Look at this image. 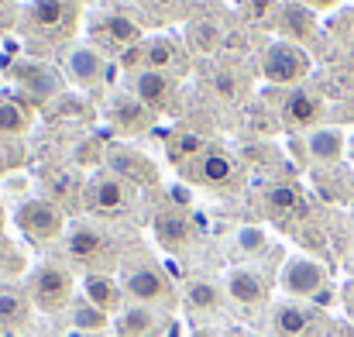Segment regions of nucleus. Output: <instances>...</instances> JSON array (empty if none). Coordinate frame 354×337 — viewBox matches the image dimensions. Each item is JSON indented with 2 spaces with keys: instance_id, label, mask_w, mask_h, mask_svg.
<instances>
[{
  "instance_id": "obj_11",
  "label": "nucleus",
  "mask_w": 354,
  "mask_h": 337,
  "mask_svg": "<svg viewBox=\"0 0 354 337\" xmlns=\"http://www.w3.org/2000/svg\"><path fill=\"white\" fill-rule=\"evenodd\" d=\"M224 293L227 300L241 307V310H261L272 296V282L261 268L254 265H234L227 275H224Z\"/></svg>"
},
{
  "instance_id": "obj_26",
  "label": "nucleus",
  "mask_w": 354,
  "mask_h": 337,
  "mask_svg": "<svg viewBox=\"0 0 354 337\" xmlns=\"http://www.w3.org/2000/svg\"><path fill=\"white\" fill-rule=\"evenodd\" d=\"M66 313H69V324H73L76 331H83V334H100V331L111 327V317H107L104 310H97V307H93L90 300H83V296L73 300Z\"/></svg>"
},
{
  "instance_id": "obj_3",
  "label": "nucleus",
  "mask_w": 354,
  "mask_h": 337,
  "mask_svg": "<svg viewBox=\"0 0 354 337\" xmlns=\"http://www.w3.org/2000/svg\"><path fill=\"white\" fill-rule=\"evenodd\" d=\"M24 293H28V300H31L35 310H41V313H62L76 300L73 268L66 262H38L28 272V279H24Z\"/></svg>"
},
{
  "instance_id": "obj_16",
  "label": "nucleus",
  "mask_w": 354,
  "mask_h": 337,
  "mask_svg": "<svg viewBox=\"0 0 354 337\" xmlns=\"http://www.w3.org/2000/svg\"><path fill=\"white\" fill-rule=\"evenodd\" d=\"M320 324V310L303 300H282L268 313V327L275 337H306Z\"/></svg>"
},
{
  "instance_id": "obj_21",
  "label": "nucleus",
  "mask_w": 354,
  "mask_h": 337,
  "mask_svg": "<svg viewBox=\"0 0 354 337\" xmlns=\"http://www.w3.org/2000/svg\"><path fill=\"white\" fill-rule=\"evenodd\" d=\"M324 97L313 93V90H292L286 100H282V120L289 127H299V131H313L320 127L324 120Z\"/></svg>"
},
{
  "instance_id": "obj_2",
  "label": "nucleus",
  "mask_w": 354,
  "mask_h": 337,
  "mask_svg": "<svg viewBox=\"0 0 354 337\" xmlns=\"http://www.w3.org/2000/svg\"><path fill=\"white\" fill-rule=\"evenodd\" d=\"M120 289L127 296V303H141V307H155L172 313L179 307V289L169 279V272L145 258V255H131L120 262Z\"/></svg>"
},
{
  "instance_id": "obj_25",
  "label": "nucleus",
  "mask_w": 354,
  "mask_h": 337,
  "mask_svg": "<svg viewBox=\"0 0 354 337\" xmlns=\"http://www.w3.org/2000/svg\"><path fill=\"white\" fill-rule=\"evenodd\" d=\"M265 207H268V217H272V221L286 224V221H292V217L303 210V197H299L296 186L275 183V186H268V193H265Z\"/></svg>"
},
{
  "instance_id": "obj_13",
  "label": "nucleus",
  "mask_w": 354,
  "mask_h": 337,
  "mask_svg": "<svg viewBox=\"0 0 354 337\" xmlns=\"http://www.w3.org/2000/svg\"><path fill=\"white\" fill-rule=\"evenodd\" d=\"M131 97H138L155 117L172 111L176 107V76L158 73V69H138V73H131Z\"/></svg>"
},
{
  "instance_id": "obj_6",
  "label": "nucleus",
  "mask_w": 354,
  "mask_h": 337,
  "mask_svg": "<svg viewBox=\"0 0 354 337\" xmlns=\"http://www.w3.org/2000/svg\"><path fill=\"white\" fill-rule=\"evenodd\" d=\"M310 66L313 62H310L306 48H299L289 38L272 42L265 48V55H261V76L268 83H275V86H296V83H303L310 76Z\"/></svg>"
},
{
  "instance_id": "obj_30",
  "label": "nucleus",
  "mask_w": 354,
  "mask_h": 337,
  "mask_svg": "<svg viewBox=\"0 0 354 337\" xmlns=\"http://www.w3.org/2000/svg\"><path fill=\"white\" fill-rule=\"evenodd\" d=\"M279 21L292 28V42L296 38H306L313 31V14H310L306 3L303 7H279Z\"/></svg>"
},
{
  "instance_id": "obj_20",
  "label": "nucleus",
  "mask_w": 354,
  "mask_h": 337,
  "mask_svg": "<svg viewBox=\"0 0 354 337\" xmlns=\"http://www.w3.org/2000/svg\"><path fill=\"white\" fill-rule=\"evenodd\" d=\"M107 69H111V66L104 62V55H100L97 45H76V48H69V55H66V76H69L76 86H97L100 80L111 76Z\"/></svg>"
},
{
  "instance_id": "obj_35",
  "label": "nucleus",
  "mask_w": 354,
  "mask_h": 337,
  "mask_svg": "<svg viewBox=\"0 0 354 337\" xmlns=\"http://www.w3.org/2000/svg\"><path fill=\"white\" fill-rule=\"evenodd\" d=\"M221 337H261V334H251V331H227V334Z\"/></svg>"
},
{
  "instance_id": "obj_9",
  "label": "nucleus",
  "mask_w": 354,
  "mask_h": 337,
  "mask_svg": "<svg viewBox=\"0 0 354 337\" xmlns=\"http://www.w3.org/2000/svg\"><path fill=\"white\" fill-rule=\"evenodd\" d=\"M279 289L289 296V300H317L324 289H327V268L317 262V258H306V255H296L282 265L279 272Z\"/></svg>"
},
{
  "instance_id": "obj_14",
  "label": "nucleus",
  "mask_w": 354,
  "mask_h": 337,
  "mask_svg": "<svg viewBox=\"0 0 354 337\" xmlns=\"http://www.w3.org/2000/svg\"><path fill=\"white\" fill-rule=\"evenodd\" d=\"M169 327H172V313L155 310V307H141V303H127L114 317L118 337H165Z\"/></svg>"
},
{
  "instance_id": "obj_1",
  "label": "nucleus",
  "mask_w": 354,
  "mask_h": 337,
  "mask_svg": "<svg viewBox=\"0 0 354 337\" xmlns=\"http://www.w3.org/2000/svg\"><path fill=\"white\" fill-rule=\"evenodd\" d=\"M62 248H66V265L83 268V275H114V268H120L124 262L114 234L93 221H76L66 230Z\"/></svg>"
},
{
  "instance_id": "obj_24",
  "label": "nucleus",
  "mask_w": 354,
  "mask_h": 337,
  "mask_svg": "<svg viewBox=\"0 0 354 337\" xmlns=\"http://www.w3.org/2000/svg\"><path fill=\"white\" fill-rule=\"evenodd\" d=\"M141 59H145V69H158V73H169V76H176L183 69V48H179L176 38H165V35L151 38L141 48Z\"/></svg>"
},
{
  "instance_id": "obj_12",
  "label": "nucleus",
  "mask_w": 354,
  "mask_h": 337,
  "mask_svg": "<svg viewBox=\"0 0 354 337\" xmlns=\"http://www.w3.org/2000/svg\"><path fill=\"white\" fill-rule=\"evenodd\" d=\"M21 24L35 35H69L76 24V7L69 0H31Z\"/></svg>"
},
{
  "instance_id": "obj_17",
  "label": "nucleus",
  "mask_w": 354,
  "mask_h": 337,
  "mask_svg": "<svg viewBox=\"0 0 354 337\" xmlns=\"http://www.w3.org/2000/svg\"><path fill=\"white\" fill-rule=\"evenodd\" d=\"M10 76H14V83L24 93H31L38 100H52V97L62 93V76H59L55 66H45V62H14Z\"/></svg>"
},
{
  "instance_id": "obj_10",
  "label": "nucleus",
  "mask_w": 354,
  "mask_h": 337,
  "mask_svg": "<svg viewBox=\"0 0 354 337\" xmlns=\"http://www.w3.org/2000/svg\"><path fill=\"white\" fill-rule=\"evenodd\" d=\"M179 303L186 307V313L193 320H217V317H224L227 293H224V282H217L210 275H193L179 289Z\"/></svg>"
},
{
  "instance_id": "obj_22",
  "label": "nucleus",
  "mask_w": 354,
  "mask_h": 337,
  "mask_svg": "<svg viewBox=\"0 0 354 337\" xmlns=\"http://www.w3.org/2000/svg\"><path fill=\"white\" fill-rule=\"evenodd\" d=\"M31 300L24 293V286L14 282H0V334H14L31 327Z\"/></svg>"
},
{
  "instance_id": "obj_8",
  "label": "nucleus",
  "mask_w": 354,
  "mask_h": 337,
  "mask_svg": "<svg viewBox=\"0 0 354 337\" xmlns=\"http://www.w3.org/2000/svg\"><path fill=\"white\" fill-rule=\"evenodd\" d=\"M183 172H186L189 183H196V186H203V190H217V193L234 190L237 183H241L234 155L224 152V148H207V152H203L200 158H193Z\"/></svg>"
},
{
  "instance_id": "obj_18",
  "label": "nucleus",
  "mask_w": 354,
  "mask_h": 337,
  "mask_svg": "<svg viewBox=\"0 0 354 337\" xmlns=\"http://www.w3.org/2000/svg\"><path fill=\"white\" fill-rule=\"evenodd\" d=\"M107 120L114 124V131L134 138V134H145V131L155 124V113L148 111L138 97L118 93V97H111V104H107Z\"/></svg>"
},
{
  "instance_id": "obj_33",
  "label": "nucleus",
  "mask_w": 354,
  "mask_h": 337,
  "mask_svg": "<svg viewBox=\"0 0 354 337\" xmlns=\"http://www.w3.org/2000/svg\"><path fill=\"white\" fill-rule=\"evenodd\" d=\"M341 300H344V310H348V317L354 320V279H351V282H344V289H341Z\"/></svg>"
},
{
  "instance_id": "obj_27",
  "label": "nucleus",
  "mask_w": 354,
  "mask_h": 337,
  "mask_svg": "<svg viewBox=\"0 0 354 337\" xmlns=\"http://www.w3.org/2000/svg\"><path fill=\"white\" fill-rule=\"evenodd\" d=\"M31 127V113L14 97H0V134H24Z\"/></svg>"
},
{
  "instance_id": "obj_28",
  "label": "nucleus",
  "mask_w": 354,
  "mask_h": 337,
  "mask_svg": "<svg viewBox=\"0 0 354 337\" xmlns=\"http://www.w3.org/2000/svg\"><path fill=\"white\" fill-rule=\"evenodd\" d=\"M100 35L114 38V45H120V48H138V45H141V31H138L124 14H111V17L100 24Z\"/></svg>"
},
{
  "instance_id": "obj_15",
  "label": "nucleus",
  "mask_w": 354,
  "mask_h": 337,
  "mask_svg": "<svg viewBox=\"0 0 354 337\" xmlns=\"http://www.w3.org/2000/svg\"><path fill=\"white\" fill-rule=\"evenodd\" d=\"M104 158H107V169H111L118 179H124L127 186H134V190H138V186H155V183H158V169H155V162H151L148 155L127 148V145L107 148Z\"/></svg>"
},
{
  "instance_id": "obj_23",
  "label": "nucleus",
  "mask_w": 354,
  "mask_h": 337,
  "mask_svg": "<svg viewBox=\"0 0 354 337\" xmlns=\"http://www.w3.org/2000/svg\"><path fill=\"white\" fill-rule=\"evenodd\" d=\"M83 300H90L107 317H118L120 310L127 307L120 279H114V275H83Z\"/></svg>"
},
{
  "instance_id": "obj_7",
  "label": "nucleus",
  "mask_w": 354,
  "mask_h": 337,
  "mask_svg": "<svg viewBox=\"0 0 354 337\" xmlns=\"http://www.w3.org/2000/svg\"><path fill=\"white\" fill-rule=\"evenodd\" d=\"M151 230H155V241L169 255H189L196 248V241H200V224H196V217L186 207L158 210L155 221H151Z\"/></svg>"
},
{
  "instance_id": "obj_34",
  "label": "nucleus",
  "mask_w": 354,
  "mask_h": 337,
  "mask_svg": "<svg viewBox=\"0 0 354 337\" xmlns=\"http://www.w3.org/2000/svg\"><path fill=\"white\" fill-rule=\"evenodd\" d=\"M306 3H310L313 10H327V7H334L337 0H306Z\"/></svg>"
},
{
  "instance_id": "obj_5",
  "label": "nucleus",
  "mask_w": 354,
  "mask_h": 337,
  "mask_svg": "<svg viewBox=\"0 0 354 337\" xmlns=\"http://www.w3.org/2000/svg\"><path fill=\"white\" fill-rule=\"evenodd\" d=\"M83 200H86V210L93 217H104V221H120L131 214V203H134V186H127L124 179H118L111 169L97 172L86 190H83Z\"/></svg>"
},
{
  "instance_id": "obj_32",
  "label": "nucleus",
  "mask_w": 354,
  "mask_h": 337,
  "mask_svg": "<svg viewBox=\"0 0 354 337\" xmlns=\"http://www.w3.org/2000/svg\"><path fill=\"white\" fill-rule=\"evenodd\" d=\"M237 248H241L244 255L258 258V255L265 251V234H261L258 227H241V230H237Z\"/></svg>"
},
{
  "instance_id": "obj_31",
  "label": "nucleus",
  "mask_w": 354,
  "mask_h": 337,
  "mask_svg": "<svg viewBox=\"0 0 354 337\" xmlns=\"http://www.w3.org/2000/svg\"><path fill=\"white\" fill-rule=\"evenodd\" d=\"M221 42H224V38H221V28H217V24L200 21V24H193V28H189V48H193V52H200V55L214 52Z\"/></svg>"
},
{
  "instance_id": "obj_29",
  "label": "nucleus",
  "mask_w": 354,
  "mask_h": 337,
  "mask_svg": "<svg viewBox=\"0 0 354 337\" xmlns=\"http://www.w3.org/2000/svg\"><path fill=\"white\" fill-rule=\"evenodd\" d=\"M203 152H207V141L196 138V134H179V138L169 141V162L179 165V169H186V165H189L193 158H200Z\"/></svg>"
},
{
  "instance_id": "obj_19",
  "label": "nucleus",
  "mask_w": 354,
  "mask_h": 337,
  "mask_svg": "<svg viewBox=\"0 0 354 337\" xmlns=\"http://www.w3.org/2000/svg\"><path fill=\"white\" fill-rule=\"evenodd\" d=\"M303 158L310 165H334L341 162L344 155V131L341 127H313V131H303Z\"/></svg>"
},
{
  "instance_id": "obj_4",
  "label": "nucleus",
  "mask_w": 354,
  "mask_h": 337,
  "mask_svg": "<svg viewBox=\"0 0 354 337\" xmlns=\"http://www.w3.org/2000/svg\"><path fill=\"white\" fill-rule=\"evenodd\" d=\"M14 224L17 230L31 241V244H52V241H62L66 237V214L55 200H45V197H31L24 200L17 210H14Z\"/></svg>"
}]
</instances>
